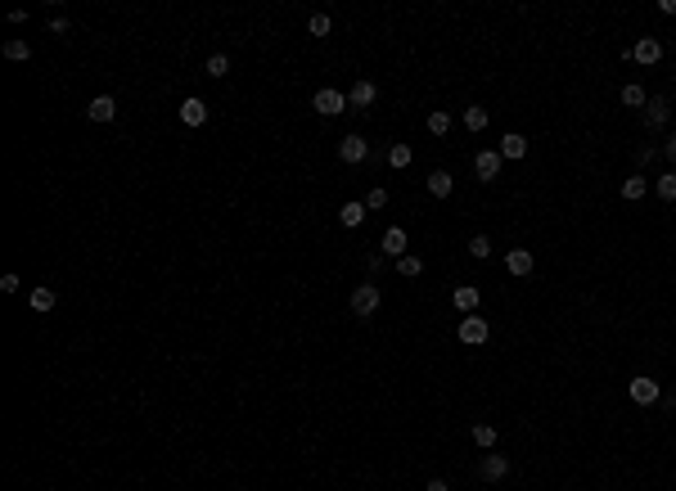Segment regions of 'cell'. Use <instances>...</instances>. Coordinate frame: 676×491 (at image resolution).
<instances>
[{"label": "cell", "instance_id": "28", "mask_svg": "<svg viewBox=\"0 0 676 491\" xmlns=\"http://www.w3.org/2000/svg\"><path fill=\"white\" fill-rule=\"evenodd\" d=\"M329 27H334V18H329V14H311L307 18V32L311 36H329Z\"/></svg>", "mask_w": 676, "mask_h": 491}, {"label": "cell", "instance_id": "20", "mask_svg": "<svg viewBox=\"0 0 676 491\" xmlns=\"http://www.w3.org/2000/svg\"><path fill=\"white\" fill-rule=\"evenodd\" d=\"M473 442L482 451H496V423H473Z\"/></svg>", "mask_w": 676, "mask_h": 491}, {"label": "cell", "instance_id": "17", "mask_svg": "<svg viewBox=\"0 0 676 491\" xmlns=\"http://www.w3.org/2000/svg\"><path fill=\"white\" fill-rule=\"evenodd\" d=\"M365 203H343L338 208V221H343V226H347V230H356V226H365Z\"/></svg>", "mask_w": 676, "mask_h": 491}, {"label": "cell", "instance_id": "36", "mask_svg": "<svg viewBox=\"0 0 676 491\" xmlns=\"http://www.w3.org/2000/svg\"><path fill=\"white\" fill-rule=\"evenodd\" d=\"M663 153H668V162H672V167H676V131H672V136H668V149H663Z\"/></svg>", "mask_w": 676, "mask_h": 491}, {"label": "cell", "instance_id": "2", "mask_svg": "<svg viewBox=\"0 0 676 491\" xmlns=\"http://www.w3.org/2000/svg\"><path fill=\"white\" fill-rule=\"evenodd\" d=\"M311 104H316V113H320V118H338V113L347 109V95H343V91H334V86H325V91H316V95H311Z\"/></svg>", "mask_w": 676, "mask_h": 491}, {"label": "cell", "instance_id": "4", "mask_svg": "<svg viewBox=\"0 0 676 491\" xmlns=\"http://www.w3.org/2000/svg\"><path fill=\"white\" fill-rule=\"evenodd\" d=\"M406 244H411V239H406L402 226H388L384 235H379V253L384 257H406Z\"/></svg>", "mask_w": 676, "mask_h": 491}, {"label": "cell", "instance_id": "3", "mask_svg": "<svg viewBox=\"0 0 676 491\" xmlns=\"http://www.w3.org/2000/svg\"><path fill=\"white\" fill-rule=\"evenodd\" d=\"M627 59H631V63H640V68H654V63L663 59V45L654 41V36H640V41H636L631 50H627Z\"/></svg>", "mask_w": 676, "mask_h": 491}, {"label": "cell", "instance_id": "14", "mask_svg": "<svg viewBox=\"0 0 676 491\" xmlns=\"http://www.w3.org/2000/svg\"><path fill=\"white\" fill-rule=\"evenodd\" d=\"M451 302H455V311H478V288H473V284H455Z\"/></svg>", "mask_w": 676, "mask_h": 491}, {"label": "cell", "instance_id": "11", "mask_svg": "<svg viewBox=\"0 0 676 491\" xmlns=\"http://www.w3.org/2000/svg\"><path fill=\"white\" fill-rule=\"evenodd\" d=\"M180 122H185V127H203V122H207V104L198 100V95H189V100L180 104Z\"/></svg>", "mask_w": 676, "mask_h": 491}, {"label": "cell", "instance_id": "13", "mask_svg": "<svg viewBox=\"0 0 676 491\" xmlns=\"http://www.w3.org/2000/svg\"><path fill=\"white\" fill-rule=\"evenodd\" d=\"M375 100H379L375 81H356V86H352V95H347V104H352V109H370Z\"/></svg>", "mask_w": 676, "mask_h": 491}, {"label": "cell", "instance_id": "22", "mask_svg": "<svg viewBox=\"0 0 676 491\" xmlns=\"http://www.w3.org/2000/svg\"><path fill=\"white\" fill-rule=\"evenodd\" d=\"M654 189H659V198H663V203H676V171H663V176H659V185H654Z\"/></svg>", "mask_w": 676, "mask_h": 491}, {"label": "cell", "instance_id": "19", "mask_svg": "<svg viewBox=\"0 0 676 491\" xmlns=\"http://www.w3.org/2000/svg\"><path fill=\"white\" fill-rule=\"evenodd\" d=\"M618 100H622L627 109H645V104H650V91H645V86H622Z\"/></svg>", "mask_w": 676, "mask_h": 491}, {"label": "cell", "instance_id": "10", "mask_svg": "<svg viewBox=\"0 0 676 491\" xmlns=\"http://www.w3.org/2000/svg\"><path fill=\"white\" fill-rule=\"evenodd\" d=\"M505 474H510V460H505V455H496V451L478 460V478H487V483H501Z\"/></svg>", "mask_w": 676, "mask_h": 491}, {"label": "cell", "instance_id": "24", "mask_svg": "<svg viewBox=\"0 0 676 491\" xmlns=\"http://www.w3.org/2000/svg\"><path fill=\"white\" fill-rule=\"evenodd\" d=\"M428 136H451V113H428Z\"/></svg>", "mask_w": 676, "mask_h": 491}, {"label": "cell", "instance_id": "29", "mask_svg": "<svg viewBox=\"0 0 676 491\" xmlns=\"http://www.w3.org/2000/svg\"><path fill=\"white\" fill-rule=\"evenodd\" d=\"M388 162H393V167H411V144H393V149H388Z\"/></svg>", "mask_w": 676, "mask_h": 491}, {"label": "cell", "instance_id": "30", "mask_svg": "<svg viewBox=\"0 0 676 491\" xmlns=\"http://www.w3.org/2000/svg\"><path fill=\"white\" fill-rule=\"evenodd\" d=\"M230 72V59H226V54H212V59H207V77H226Z\"/></svg>", "mask_w": 676, "mask_h": 491}, {"label": "cell", "instance_id": "26", "mask_svg": "<svg viewBox=\"0 0 676 491\" xmlns=\"http://www.w3.org/2000/svg\"><path fill=\"white\" fill-rule=\"evenodd\" d=\"M420 271H424V262H420V257H411V253H406V257H397V275H406V280H415Z\"/></svg>", "mask_w": 676, "mask_h": 491}, {"label": "cell", "instance_id": "12", "mask_svg": "<svg viewBox=\"0 0 676 491\" xmlns=\"http://www.w3.org/2000/svg\"><path fill=\"white\" fill-rule=\"evenodd\" d=\"M86 113H91V122H113L118 118V100H113V95H95Z\"/></svg>", "mask_w": 676, "mask_h": 491}, {"label": "cell", "instance_id": "32", "mask_svg": "<svg viewBox=\"0 0 676 491\" xmlns=\"http://www.w3.org/2000/svg\"><path fill=\"white\" fill-rule=\"evenodd\" d=\"M365 208H370V212L388 208V189H370V194H365Z\"/></svg>", "mask_w": 676, "mask_h": 491}, {"label": "cell", "instance_id": "8", "mask_svg": "<svg viewBox=\"0 0 676 491\" xmlns=\"http://www.w3.org/2000/svg\"><path fill=\"white\" fill-rule=\"evenodd\" d=\"M668 118H672V100H663V95H654V100L645 104V122H650L654 131H663V127H668Z\"/></svg>", "mask_w": 676, "mask_h": 491}, {"label": "cell", "instance_id": "7", "mask_svg": "<svg viewBox=\"0 0 676 491\" xmlns=\"http://www.w3.org/2000/svg\"><path fill=\"white\" fill-rule=\"evenodd\" d=\"M338 158L356 167V162H365V158H370V144L361 140V136H343V140H338Z\"/></svg>", "mask_w": 676, "mask_h": 491}, {"label": "cell", "instance_id": "6", "mask_svg": "<svg viewBox=\"0 0 676 491\" xmlns=\"http://www.w3.org/2000/svg\"><path fill=\"white\" fill-rule=\"evenodd\" d=\"M627 392H631V401H636V406H654V401H659V383H654V379H645V374H636V379L627 383Z\"/></svg>", "mask_w": 676, "mask_h": 491}, {"label": "cell", "instance_id": "23", "mask_svg": "<svg viewBox=\"0 0 676 491\" xmlns=\"http://www.w3.org/2000/svg\"><path fill=\"white\" fill-rule=\"evenodd\" d=\"M464 127H469V131H487V109H482V104L464 109Z\"/></svg>", "mask_w": 676, "mask_h": 491}, {"label": "cell", "instance_id": "9", "mask_svg": "<svg viewBox=\"0 0 676 491\" xmlns=\"http://www.w3.org/2000/svg\"><path fill=\"white\" fill-rule=\"evenodd\" d=\"M501 162H505V158H501V153H496V149H482V153H478V158H473V176H478V180H496V171H501Z\"/></svg>", "mask_w": 676, "mask_h": 491}, {"label": "cell", "instance_id": "16", "mask_svg": "<svg viewBox=\"0 0 676 491\" xmlns=\"http://www.w3.org/2000/svg\"><path fill=\"white\" fill-rule=\"evenodd\" d=\"M451 185H455L451 171H442V167L428 171V194H433V198H446V194H451Z\"/></svg>", "mask_w": 676, "mask_h": 491}, {"label": "cell", "instance_id": "27", "mask_svg": "<svg viewBox=\"0 0 676 491\" xmlns=\"http://www.w3.org/2000/svg\"><path fill=\"white\" fill-rule=\"evenodd\" d=\"M32 311H54V288H32Z\"/></svg>", "mask_w": 676, "mask_h": 491}, {"label": "cell", "instance_id": "25", "mask_svg": "<svg viewBox=\"0 0 676 491\" xmlns=\"http://www.w3.org/2000/svg\"><path fill=\"white\" fill-rule=\"evenodd\" d=\"M645 189H650V185H645V176H627L622 180V198H631V203H636V198H645Z\"/></svg>", "mask_w": 676, "mask_h": 491}, {"label": "cell", "instance_id": "34", "mask_svg": "<svg viewBox=\"0 0 676 491\" xmlns=\"http://www.w3.org/2000/svg\"><path fill=\"white\" fill-rule=\"evenodd\" d=\"M18 284H23L18 275H0V288H5V293H18Z\"/></svg>", "mask_w": 676, "mask_h": 491}, {"label": "cell", "instance_id": "5", "mask_svg": "<svg viewBox=\"0 0 676 491\" xmlns=\"http://www.w3.org/2000/svg\"><path fill=\"white\" fill-rule=\"evenodd\" d=\"M460 343H464V348L487 343V320H482V315H464V320H460Z\"/></svg>", "mask_w": 676, "mask_h": 491}, {"label": "cell", "instance_id": "35", "mask_svg": "<svg viewBox=\"0 0 676 491\" xmlns=\"http://www.w3.org/2000/svg\"><path fill=\"white\" fill-rule=\"evenodd\" d=\"M636 158H640V162H654V158H659V149H654V144H640V153H636Z\"/></svg>", "mask_w": 676, "mask_h": 491}, {"label": "cell", "instance_id": "18", "mask_svg": "<svg viewBox=\"0 0 676 491\" xmlns=\"http://www.w3.org/2000/svg\"><path fill=\"white\" fill-rule=\"evenodd\" d=\"M505 266H510V275H532V253L528 248H514L505 257Z\"/></svg>", "mask_w": 676, "mask_h": 491}, {"label": "cell", "instance_id": "33", "mask_svg": "<svg viewBox=\"0 0 676 491\" xmlns=\"http://www.w3.org/2000/svg\"><path fill=\"white\" fill-rule=\"evenodd\" d=\"M45 27H50V32H54V36H63V32H68V27H72V23H68V18H63V14H54V18H50V23H45Z\"/></svg>", "mask_w": 676, "mask_h": 491}, {"label": "cell", "instance_id": "21", "mask_svg": "<svg viewBox=\"0 0 676 491\" xmlns=\"http://www.w3.org/2000/svg\"><path fill=\"white\" fill-rule=\"evenodd\" d=\"M5 59L9 63H27V59H32V45H27V41H5Z\"/></svg>", "mask_w": 676, "mask_h": 491}, {"label": "cell", "instance_id": "15", "mask_svg": "<svg viewBox=\"0 0 676 491\" xmlns=\"http://www.w3.org/2000/svg\"><path fill=\"white\" fill-rule=\"evenodd\" d=\"M523 153H528V136H519V131L501 136V158H523Z\"/></svg>", "mask_w": 676, "mask_h": 491}, {"label": "cell", "instance_id": "31", "mask_svg": "<svg viewBox=\"0 0 676 491\" xmlns=\"http://www.w3.org/2000/svg\"><path fill=\"white\" fill-rule=\"evenodd\" d=\"M469 253H473V257H492V239H487V235H473V239H469Z\"/></svg>", "mask_w": 676, "mask_h": 491}, {"label": "cell", "instance_id": "1", "mask_svg": "<svg viewBox=\"0 0 676 491\" xmlns=\"http://www.w3.org/2000/svg\"><path fill=\"white\" fill-rule=\"evenodd\" d=\"M379 302H384V297H379V288L375 284H356L352 288V315H361V320H365V315H375L379 311Z\"/></svg>", "mask_w": 676, "mask_h": 491}, {"label": "cell", "instance_id": "37", "mask_svg": "<svg viewBox=\"0 0 676 491\" xmlns=\"http://www.w3.org/2000/svg\"><path fill=\"white\" fill-rule=\"evenodd\" d=\"M424 491H451V487H446V483H442V478H433V483H428Z\"/></svg>", "mask_w": 676, "mask_h": 491}]
</instances>
